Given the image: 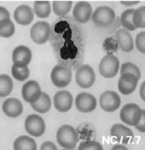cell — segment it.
Returning a JSON list of instances; mask_svg holds the SVG:
<instances>
[{
    "label": "cell",
    "mask_w": 145,
    "mask_h": 150,
    "mask_svg": "<svg viewBox=\"0 0 145 150\" xmlns=\"http://www.w3.org/2000/svg\"><path fill=\"white\" fill-rule=\"evenodd\" d=\"M139 3V1H121V4L126 7H132L136 5Z\"/></svg>",
    "instance_id": "e575fe53"
},
{
    "label": "cell",
    "mask_w": 145,
    "mask_h": 150,
    "mask_svg": "<svg viewBox=\"0 0 145 150\" xmlns=\"http://www.w3.org/2000/svg\"><path fill=\"white\" fill-rule=\"evenodd\" d=\"M32 59L30 49L25 45H18L13 50L12 60L13 65L18 66H27Z\"/></svg>",
    "instance_id": "9a60e30c"
},
{
    "label": "cell",
    "mask_w": 145,
    "mask_h": 150,
    "mask_svg": "<svg viewBox=\"0 0 145 150\" xmlns=\"http://www.w3.org/2000/svg\"><path fill=\"white\" fill-rule=\"evenodd\" d=\"M120 72H121V74H123V73H131V74L134 75L139 80L141 77V71L139 70V66H136L135 64H133L132 62H125V63H123L121 66Z\"/></svg>",
    "instance_id": "f1b7e54d"
},
{
    "label": "cell",
    "mask_w": 145,
    "mask_h": 150,
    "mask_svg": "<svg viewBox=\"0 0 145 150\" xmlns=\"http://www.w3.org/2000/svg\"><path fill=\"white\" fill-rule=\"evenodd\" d=\"M41 88L40 84L36 81L30 80L27 81L22 87V97L24 101L28 103H33L36 102L41 95Z\"/></svg>",
    "instance_id": "4fadbf2b"
},
{
    "label": "cell",
    "mask_w": 145,
    "mask_h": 150,
    "mask_svg": "<svg viewBox=\"0 0 145 150\" xmlns=\"http://www.w3.org/2000/svg\"><path fill=\"white\" fill-rule=\"evenodd\" d=\"M79 150H103V147L97 141H86L79 145Z\"/></svg>",
    "instance_id": "f546056e"
},
{
    "label": "cell",
    "mask_w": 145,
    "mask_h": 150,
    "mask_svg": "<svg viewBox=\"0 0 145 150\" xmlns=\"http://www.w3.org/2000/svg\"><path fill=\"white\" fill-rule=\"evenodd\" d=\"M14 150H36L37 144L34 138L22 135L16 138L13 142Z\"/></svg>",
    "instance_id": "44dd1931"
},
{
    "label": "cell",
    "mask_w": 145,
    "mask_h": 150,
    "mask_svg": "<svg viewBox=\"0 0 145 150\" xmlns=\"http://www.w3.org/2000/svg\"><path fill=\"white\" fill-rule=\"evenodd\" d=\"M52 8L54 14L57 16H65L72 8L71 1H54Z\"/></svg>",
    "instance_id": "cb8c5ba5"
},
{
    "label": "cell",
    "mask_w": 145,
    "mask_h": 150,
    "mask_svg": "<svg viewBox=\"0 0 145 150\" xmlns=\"http://www.w3.org/2000/svg\"><path fill=\"white\" fill-rule=\"evenodd\" d=\"M3 112L9 117H18L23 113L24 107L17 98H8L3 103Z\"/></svg>",
    "instance_id": "e0dca14e"
},
{
    "label": "cell",
    "mask_w": 145,
    "mask_h": 150,
    "mask_svg": "<svg viewBox=\"0 0 145 150\" xmlns=\"http://www.w3.org/2000/svg\"><path fill=\"white\" fill-rule=\"evenodd\" d=\"M111 135L115 138L118 142L122 144H128L133 138V133L130 128L120 123L112 125L111 127Z\"/></svg>",
    "instance_id": "ac0fdd59"
},
{
    "label": "cell",
    "mask_w": 145,
    "mask_h": 150,
    "mask_svg": "<svg viewBox=\"0 0 145 150\" xmlns=\"http://www.w3.org/2000/svg\"><path fill=\"white\" fill-rule=\"evenodd\" d=\"M112 150H127V147L122 144H116L112 149Z\"/></svg>",
    "instance_id": "8d00e7d4"
},
{
    "label": "cell",
    "mask_w": 145,
    "mask_h": 150,
    "mask_svg": "<svg viewBox=\"0 0 145 150\" xmlns=\"http://www.w3.org/2000/svg\"><path fill=\"white\" fill-rule=\"evenodd\" d=\"M97 99L87 92H81L76 97L75 105L79 112L83 113H88L94 111L97 108Z\"/></svg>",
    "instance_id": "30bf717a"
},
{
    "label": "cell",
    "mask_w": 145,
    "mask_h": 150,
    "mask_svg": "<svg viewBox=\"0 0 145 150\" xmlns=\"http://www.w3.org/2000/svg\"><path fill=\"white\" fill-rule=\"evenodd\" d=\"M13 82L9 76L6 74L0 75V97H6L12 92Z\"/></svg>",
    "instance_id": "603a6c76"
},
{
    "label": "cell",
    "mask_w": 145,
    "mask_h": 150,
    "mask_svg": "<svg viewBox=\"0 0 145 150\" xmlns=\"http://www.w3.org/2000/svg\"><path fill=\"white\" fill-rule=\"evenodd\" d=\"M24 127L28 134L35 138H39L45 133L46 126L45 121L40 116L30 114L25 118Z\"/></svg>",
    "instance_id": "5b68a950"
},
{
    "label": "cell",
    "mask_w": 145,
    "mask_h": 150,
    "mask_svg": "<svg viewBox=\"0 0 145 150\" xmlns=\"http://www.w3.org/2000/svg\"><path fill=\"white\" fill-rule=\"evenodd\" d=\"M92 13L91 4L86 1L78 2L73 8V17L80 24L87 23L91 18Z\"/></svg>",
    "instance_id": "5bb4252c"
},
{
    "label": "cell",
    "mask_w": 145,
    "mask_h": 150,
    "mask_svg": "<svg viewBox=\"0 0 145 150\" xmlns=\"http://www.w3.org/2000/svg\"><path fill=\"white\" fill-rule=\"evenodd\" d=\"M119 60L113 54H106L100 61L99 72L105 78H112L119 71Z\"/></svg>",
    "instance_id": "277c9868"
},
{
    "label": "cell",
    "mask_w": 145,
    "mask_h": 150,
    "mask_svg": "<svg viewBox=\"0 0 145 150\" xmlns=\"http://www.w3.org/2000/svg\"><path fill=\"white\" fill-rule=\"evenodd\" d=\"M99 103L103 111L107 112H112L120 108L121 98L113 91H106L100 96Z\"/></svg>",
    "instance_id": "9c48e42d"
},
{
    "label": "cell",
    "mask_w": 145,
    "mask_h": 150,
    "mask_svg": "<svg viewBox=\"0 0 145 150\" xmlns=\"http://www.w3.org/2000/svg\"><path fill=\"white\" fill-rule=\"evenodd\" d=\"M30 35L33 42L44 45L48 41L50 35V25L45 21L36 22L31 27Z\"/></svg>",
    "instance_id": "ba28073f"
},
{
    "label": "cell",
    "mask_w": 145,
    "mask_h": 150,
    "mask_svg": "<svg viewBox=\"0 0 145 150\" xmlns=\"http://www.w3.org/2000/svg\"><path fill=\"white\" fill-rule=\"evenodd\" d=\"M117 40L119 48L121 49L123 52L128 53L132 51L134 48V42L131 34L125 29H120L117 30Z\"/></svg>",
    "instance_id": "d6986e66"
},
{
    "label": "cell",
    "mask_w": 145,
    "mask_h": 150,
    "mask_svg": "<svg viewBox=\"0 0 145 150\" xmlns=\"http://www.w3.org/2000/svg\"><path fill=\"white\" fill-rule=\"evenodd\" d=\"M34 13L40 18H48L51 12V6L49 1H35L34 3Z\"/></svg>",
    "instance_id": "7402d4cb"
},
{
    "label": "cell",
    "mask_w": 145,
    "mask_h": 150,
    "mask_svg": "<svg viewBox=\"0 0 145 150\" xmlns=\"http://www.w3.org/2000/svg\"><path fill=\"white\" fill-rule=\"evenodd\" d=\"M5 18H10L9 12L8 11L6 8L0 6V21H2Z\"/></svg>",
    "instance_id": "836d02e7"
},
{
    "label": "cell",
    "mask_w": 145,
    "mask_h": 150,
    "mask_svg": "<svg viewBox=\"0 0 145 150\" xmlns=\"http://www.w3.org/2000/svg\"><path fill=\"white\" fill-rule=\"evenodd\" d=\"M35 18L33 9L29 5L22 4L18 6L13 12V18L20 25L26 26L31 24Z\"/></svg>",
    "instance_id": "2e32d148"
},
{
    "label": "cell",
    "mask_w": 145,
    "mask_h": 150,
    "mask_svg": "<svg viewBox=\"0 0 145 150\" xmlns=\"http://www.w3.org/2000/svg\"><path fill=\"white\" fill-rule=\"evenodd\" d=\"M12 76L15 80L18 81H24L30 76V69L27 66H12Z\"/></svg>",
    "instance_id": "4316f807"
},
{
    "label": "cell",
    "mask_w": 145,
    "mask_h": 150,
    "mask_svg": "<svg viewBox=\"0 0 145 150\" xmlns=\"http://www.w3.org/2000/svg\"><path fill=\"white\" fill-rule=\"evenodd\" d=\"M76 81L83 89L91 87L96 81V73L93 68L89 65L80 66L76 73Z\"/></svg>",
    "instance_id": "52a82bcc"
},
{
    "label": "cell",
    "mask_w": 145,
    "mask_h": 150,
    "mask_svg": "<svg viewBox=\"0 0 145 150\" xmlns=\"http://www.w3.org/2000/svg\"><path fill=\"white\" fill-rule=\"evenodd\" d=\"M72 73L70 69L62 66H55L50 72V80L58 88L66 87L71 83Z\"/></svg>",
    "instance_id": "8992f818"
},
{
    "label": "cell",
    "mask_w": 145,
    "mask_h": 150,
    "mask_svg": "<svg viewBox=\"0 0 145 150\" xmlns=\"http://www.w3.org/2000/svg\"><path fill=\"white\" fill-rule=\"evenodd\" d=\"M145 82H143V84L141 85L140 86V91H139V93H140V97L142 98L143 101H145Z\"/></svg>",
    "instance_id": "d590c367"
},
{
    "label": "cell",
    "mask_w": 145,
    "mask_h": 150,
    "mask_svg": "<svg viewBox=\"0 0 145 150\" xmlns=\"http://www.w3.org/2000/svg\"><path fill=\"white\" fill-rule=\"evenodd\" d=\"M40 149L41 150H56L57 147L55 146V144H53L50 141H45L44 142L41 146H40Z\"/></svg>",
    "instance_id": "d6a6232c"
},
{
    "label": "cell",
    "mask_w": 145,
    "mask_h": 150,
    "mask_svg": "<svg viewBox=\"0 0 145 150\" xmlns=\"http://www.w3.org/2000/svg\"><path fill=\"white\" fill-rule=\"evenodd\" d=\"M144 109L139 105L134 103H128L123 106L120 111V119L122 122L128 126L134 127L139 120L143 114Z\"/></svg>",
    "instance_id": "3957f363"
},
{
    "label": "cell",
    "mask_w": 145,
    "mask_h": 150,
    "mask_svg": "<svg viewBox=\"0 0 145 150\" xmlns=\"http://www.w3.org/2000/svg\"><path fill=\"white\" fill-rule=\"evenodd\" d=\"M15 33V26L10 18L0 21V36L3 38L12 37Z\"/></svg>",
    "instance_id": "d4e9b609"
},
{
    "label": "cell",
    "mask_w": 145,
    "mask_h": 150,
    "mask_svg": "<svg viewBox=\"0 0 145 150\" xmlns=\"http://www.w3.org/2000/svg\"><path fill=\"white\" fill-rule=\"evenodd\" d=\"M134 8H128L125 10L121 14L120 17V22L123 29L127 30V31H133L137 28L133 23V13Z\"/></svg>",
    "instance_id": "484cf974"
},
{
    "label": "cell",
    "mask_w": 145,
    "mask_h": 150,
    "mask_svg": "<svg viewBox=\"0 0 145 150\" xmlns=\"http://www.w3.org/2000/svg\"><path fill=\"white\" fill-rule=\"evenodd\" d=\"M133 23L138 29H144L145 27V7L142 6L134 9L133 13Z\"/></svg>",
    "instance_id": "83f0119b"
},
{
    "label": "cell",
    "mask_w": 145,
    "mask_h": 150,
    "mask_svg": "<svg viewBox=\"0 0 145 150\" xmlns=\"http://www.w3.org/2000/svg\"><path fill=\"white\" fill-rule=\"evenodd\" d=\"M54 108L60 112H67L73 105V96L70 91L66 90L59 91L53 97Z\"/></svg>",
    "instance_id": "8fae6325"
},
{
    "label": "cell",
    "mask_w": 145,
    "mask_h": 150,
    "mask_svg": "<svg viewBox=\"0 0 145 150\" xmlns=\"http://www.w3.org/2000/svg\"><path fill=\"white\" fill-rule=\"evenodd\" d=\"M78 132L71 125H62L57 130L56 140L60 146L66 149H73L78 143Z\"/></svg>",
    "instance_id": "6da1fadb"
},
{
    "label": "cell",
    "mask_w": 145,
    "mask_h": 150,
    "mask_svg": "<svg viewBox=\"0 0 145 150\" xmlns=\"http://www.w3.org/2000/svg\"><path fill=\"white\" fill-rule=\"evenodd\" d=\"M31 108L39 113H46L51 108V99L47 93L41 92L36 102L31 103Z\"/></svg>",
    "instance_id": "ffe728a7"
},
{
    "label": "cell",
    "mask_w": 145,
    "mask_h": 150,
    "mask_svg": "<svg viewBox=\"0 0 145 150\" xmlns=\"http://www.w3.org/2000/svg\"><path fill=\"white\" fill-rule=\"evenodd\" d=\"M139 83V79L131 73H123L118 80V91L122 95L127 96L134 92Z\"/></svg>",
    "instance_id": "7c38bea8"
},
{
    "label": "cell",
    "mask_w": 145,
    "mask_h": 150,
    "mask_svg": "<svg viewBox=\"0 0 145 150\" xmlns=\"http://www.w3.org/2000/svg\"><path fill=\"white\" fill-rule=\"evenodd\" d=\"M135 128L137 130H139V132H145V112L144 110L143 112V114L141 117V119L139 120V122L135 125Z\"/></svg>",
    "instance_id": "1f68e13d"
},
{
    "label": "cell",
    "mask_w": 145,
    "mask_h": 150,
    "mask_svg": "<svg viewBox=\"0 0 145 150\" xmlns=\"http://www.w3.org/2000/svg\"><path fill=\"white\" fill-rule=\"evenodd\" d=\"M116 18V13L108 6H99L92 13V22L97 27L107 28L113 24Z\"/></svg>",
    "instance_id": "7a4b0ae2"
},
{
    "label": "cell",
    "mask_w": 145,
    "mask_h": 150,
    "mask_svg": "<svg viewBox=\"0 0 145 150\" xmlns=\"http://www.w3.org/2000/svg\"><path fill=\"white\" fill-rule=\"evenodd\" d=\"M135 45L138 50L142 54L145 53V32L142 31L139 33L135 39Z\"/></svg>",
    "instance_id": "4dcf8cb0"
}]
</instances>
